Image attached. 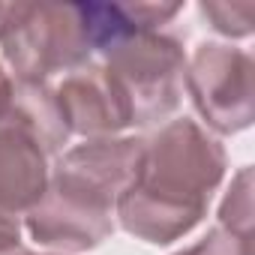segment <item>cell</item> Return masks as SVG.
<instances>
[{"mask_svg":"<svg viewBox=\"0 0 255 255\" xmlns=\"http://www.w3.org/2000/svg\"><path fill=\"white\" fill-rule=\"evenodd\" d=\"M6 15H9V3H0V33H3V24H6Z\"/></svg>","mask_w":255,"mask_h":255,"instance_id":"15","label":"cell"},{"mask_svg":"<svg viewBox=\"0 0 255 255\" xmlns=\"http://www.w3.org/2000/svg\"><path fill=\"white\" fill-rule=\"evenodd\" d=\"M183 90L216 135H237L255 120L252 57L231 42H201L186 57Z\"/></svg>","mask_w":255,"mask_h":255,"instance_id":"5","label":"cell"},{"mask_svg":"<svg viewBox=\"0 0 255 255\" xmlns=\"http://www.w3.org/2000/svg\"><path fill=\"white\" fill-rule=\"evenodd\" d=\"M174 255H252V243L246 237H237L225 228H210L198 243L174 252Z\"/></svg>","mask_w":255,"mask_h":255,"instance_id":"11","label":"cell"},{"mask_svg":"<svg viewBox=\"0 0 255 255\" xmlns=\"http://www.w3.org/2000/svg\"><path fill=\"white\" fill-rule=\"evenodd\" d=\"M0 255H33L24 243H12V246H0Z\"/></svg>","mask_w":255,"mask_h":255,"instance_id":"14","label":"cell"},{"mask_svg":"<svg viewBox=\"0 0 255 255\" xmlns=\"http://www.w3.org/2000/svg\"><path fill=\"white\" fill-rule=\"evenodd\" d=\"M54 90L63 120L69 126V135H81L84 141L114 138L132 126V114L120 87L99 63H87L69 72Z\"/></svg>","mask_w":255,"mask_h":255,"instance_id":"6","label":"cell"},{"mask_svg":"<svg viewBox=\"0 0 255 255\" xmlns=\"http://www.w3.org/2000/svg\"><path fill=\"white\" fill-rule=\"evenodd\" d=\"M9 93H12V78H9V72L3 69V63H0V114H3V108H6Z\"/></svg>","mask_w":255,"mask_h":255,"instance_id":"13","label":"cell"},{"mask_svg":"<svg viewBox=\"0 0 255 255\" xmlns=\"http://www.w3.org/2000/svg\"><path fill=\"white\" fill-rule=\"evenodd\" d=\"M198 12L216 33L228 39H243L255 30V3H213L210 0L198 6Z\"/></svg>","mask_w":255,"mask_h":255,"instance_id":"10","label":"cell"},{"mask_svg":"<svg viewBox=\"0 0 255 255\" xmlns=\"http://www.w3.org/2000/svg\"><path fill=\"white\" fill-rule=\"evenodd\" d=\"M48 153L15 126L0 123V210L30 213L48 189Z\"/></svg>","mask_w":255,"mask_h":255,"instance_id":"7","label":"cell"},{"mask_svg":"<svg viewBox=\"0 0 255 255\" xmlns=\"http://www.w3.org/2000/svg\"><path fill=\"white\" fill-rule=\"evenodd\" d=\"M102 66L129 105L132 126L168 120L183 99L186 51L171 33L147 30L126 36L105 51Z\"/></svg>","mask_w":255,"mask_h":255,"instance_id":"3","label":"cell"},{"mask_svg":"<svg viewBox=\"0 0 255 255\" xmlns=\"http://www.w3.org/2000/svg\"><path fill=\"white\" fill-rule=\"evenodd\" d=\"M12 243H21V222L18 216L0 210V246H12Z\"/></svg>","mask_w":255,"mask_h":255,"instance_id":"12","label":"cell"},{"mask_svg":"<svg viewBox=\"0 0 255 255\" xmlns=\"http://www.w3.org/2000/svg\"><path fill=\"white\" fill-rule=\"evenodd\" d=\"M0 48L15 81H48L54 72H75L93 54L81 3H9Z\"/></svg>","mask_w":255,"mask_h":255,"instance_id":"2","label":"cell"},{"mask_svg":"<svg viewBox=\"0 0 255 255\" xmlns=\"http://www.w3.org/2000/svg\"><path fill=\"white\" fill-rule=\"evenodd\" d=\"M0 123L15 126L24 135H30L48 156L60 153L69 141V126L63 120L57 90L48 81H15L6 99V108L0 114Z\"/></svg>","mask_w":255,"mask_h":255,"instance_id":"8","label":"cell"},{"mask_svg":"<svg viewBox=\"0 0 255 255\" xmlns=\"http://www.w3.org/2000/svg\"><path fill=\"white\" fill-rule=\"evenodd\" d=\"M228 168L225 147L195 120L162 123L141 144L132 183L114 207V222L150 246L186 237L210 207Z\"/></svg>","mask_w":255,"mask_h":255,"instance_id":"1","label":"cell"},{"mask_svg":"<svg viewBox=\"0 0 255 255\" xmlns=\"http://www.w3.org/2000/svg\"><path fill=\"white\" fill-rule=\"evenodd\" d=\"M219 228L249 240V231H252V168L249 165H243L231 177V186L219 204Z\"/></svg>","mask_w":255,"mask_h":255,"instance_id":"9","label":"cell"},{"mask_svg":"<svg viewBox=\"0 0 255 255\" xmlns=\"http://www.w3.org/2000/svg\"><path fill=\"white\" fill-rule=\"evenodd\" d=\"M114 195L54 165L45 195L30 213H24V228L39 246L60 255L87 252L114 234Z\"/></svg>","mask_w":255,"mask_h":255,"instance_id":"4","label":"cell"}]
</instances>
